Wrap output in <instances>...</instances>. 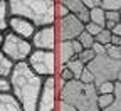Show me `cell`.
<instances>
[{"mask_svg":"<svg viewBox=\"0 0 121 111\" xmlns=\"http://www.w3.org/2000/svg\"><path fill=\"white\" fill-rule=\"evenodd\" d=\"M12 94L22 104L24 111H37L39 98L44 86V77L35 74L29 62H19L15 64L10 74Z\"/></svg>","mask_w":121,"mask_h":111,"instance_id":"1","label":"cell"},{"mask_svg":"<svg viewBox=\"0 0 121 111\" xmlns=\"http://www.w3.org/2000/svg\"><path fill=\"white\" fill-rule=\"evenodd\" d=\"M10 17L30 20L37 29L56 25V0H9Z\"/></svg>","mask_w":121,"mask_h":111,"instance_id":"2","label":"cell"},{"mask_svg":"<svg viewBox=\"0 0 121 111\" xmlns=\"http://www.w3.org/2000/svg\"><path fill=\"white\" fill-rule=\"evenodd\" d=\"M59 99L72 104L78 111H101L98 104V91L94 84H84L78 79L64 84Z\"/></svg>","mask_w":121,"mask_h":111,"instance_id":"3","label":"cell"},{"mask_svg":"<svg viewBox=\"0 0 121 111\" xmlns=\"http://www.w3.org/2000/svg\"><path fill=\"white\" fill-rule=\"evenodd\" d=\"M87 69L93 72L96 86L108 81L116 83L121 71V61H114L108 56H96L94 61L87 64Z\"/></svg>","mask_w":121,"mask_h":111,"instance_id":"4","label":"cell"},{"mask_svg":"<svg viewBox=\"0 0 121 111\" xmlns=\"http://www.w3.org/2000/svg\"><path fill=\"white\" fill-rule=\"evenodd\" d=\"M2 52L13 62V64H19V62H27L29 61V57L34 52V45H32L30 40L22 39L19 36L12 34L10 30H7Z\"/></svg>","mask_w":121,"mask_h":111,"instance_id":"5","label":"cell"},{"mask_svg":"<svg viewBox=\"0 0 121 111\" xmlns=\"http://www.w3.org/2000/svg\"><path fill=\"white\" fill-rule=\"evenodd\" d=\"M29 66L40 77H52L57 76V54L56 51H39L34 49L32 56L29 57Z\"/></svg>","mask_w":121,"mask_h":111,"instance_id":"6","label":"cell"},{"mask_svg":"<svg viewBox=\"0 0 121 111\" xmlns=\"http://www.w3.org/2000/svg\"><path fill=\"white\" fill-rule=\"evenodd\" d=\"M56 29H57L59 40H76L86 30V25L78 17H74L72 13H69L67 17L57 20Z\"/></svg>","mask_w":121,"mask_h":111,"instance_id":"7","label":"cell"},{"mask_svg":"<svg viewBox=\"0 0 121 111\" xmlns=\"http://www.w3.org/2000/svg\"><path fill=\"white\" fill-rule=\"evenodd\" d=\"M34 49L39 51H56L57 49V29L56 25H47L37 29V32L32 37Z\"/></svg>","mask_w":121,"mask_h":111,"instance_id":"8","label":"cell"},{"mask_svg":"<svg viewBox=\"0 0 121 111\" xmlns=\"http://www.w3.org/2000/svg\"><path fill=\"white\" fill-rule=\"evenodd\" d=\"M57 84H56V76L52 77H45L44 79V86L42 93L39 98L37 111H56L57 106Z\"/></svg>","mask_w":121,"mask_h":111,"instance_id":"9","label":"cell"},{"mask_svg":"<svg viewBox=\"0 0 121 111\" xmlns=\"http://www.w3.org/2000/svg\"><path fill=\"white\" fill-rule=\"evenodd\" d=\"M9 30L12 34L19 36L22 39H27V40H32L34 34L37 32V27L27 20V19H22V17H10L9 20Z\"/></svg>","mask_w":121,"mask_h":111,"instance_id":"10","label":"cell"},{"mask_svg":"<svg viewBox=\"0 0 121 111\" xmlns=\"http://www.w3.org/2000/svg\"><path fill=\"white\" fill-rule=\"evenodd\" d=\"M64 4L69 9V12L74 17H78L84 25H87L91 22V10L84 5L82 0H64Z\"/></svg>","mask_w":121,"mask_h":111,"instance_id":"11","label":"cell"},{"mask_svg":"<svg viewBox=\"0 0 121 111\" xmlns=\"http://www.w3.org/2000/svg\"><path fill=\"white\" fill-rule=\"evenodd\" d=\"M57 45L59 47L56 49V54H59V67L67 66L72 59L78 57V54L72 47V40H59Z\"/></svg>","mask_w":121,"mask_h":111,"instance_id":"12","label":"cell"},{"mask_svg":"<svg viewBox=\"0 0 121 111\" xmlns=\"http://www.w3.org/2000/svg\"><path fill=\"white\" fill-rule=\"evenodd\" d=\"M0 111H24V108L12 93H7L0 94Z\"/></svg>","mask_w":121,"mask_h":111,"instance_id":"13","label":"cell"},{"mask_svg":"<svg viewBox=\"0 0 121 111\" xmlns=\"http://www.w3.org/2000/svg\"><path fill=\"white\" fill-rule=\"evenodd\" d=\"M9 20H10V10H9V0H0V32L9 30Z\"/></svg>","mask_w":121,"mask_h":111,"instance_id":"14","label":"cell"},{"mask_svg":"<svg viewBox=\"0 0 121 111\" xmlns=\"http://www.w3.org/2000/svg\"><path fill=\"white\" fill-rule=\"evenodd\" d=\"M13 67H15V64H13V62H12L2 51H0V77L10 79V74H12Z\"/></svg>","mask_w":121,"mask_h":111,"instance_id":"15","label":"cell"},{"mask_svg":"<svg viewBox=\"0 0 121 111\" xmlns=\"http://www.w3.org/2000/svg\"><path fill=\"white\" fill-rule=\"evenodd\" d=\"M67 67H69V69H71V72L74 74V79H78V81H79L81 76H82V72H84V69H86L87 66L84 64L82 61H79L78 57H76V59H72L69 64H67Z\"/></svg>","mask_w":121,"mask_h":111,"instance_id":"16","label":"cell"},{"mask_svg":"<svg viewBox=\"0 0 121 111\" xmlns=\"http://www.w3.org/2000/svg\"><path fill=\"white\" fill-rule=\"evenodd\" d=\"M91 22L104 29V27H106V12H104L101 7L91 10Z\"/></svg>","mask_w":121,"mask_h":111,"instance_id":"17","label":"cell"},{"mask_svg":"<svg viewBox=\"0 0 121 111\" xmlns=\"http://www.w3.org/2000/svg\"><path fill=\"white\" fill-rule=\"evenodd\" d=\"M104 111H121V83L116 81V89H114V101L113 104L104 109Z\"/></svg>","mask_w":121,"mask_h":111,"instance_id":"18","label":"cell"},{"mask_svg":"<svg viewBox=\"0 0 121 111\" xmlns=\"http://www.w3.org/2000/svg\"><path fill=\"white\" fill-rule=\"evenodd\" d=\"M94 86H96V84H94ZM114 89H116V83H113V81L101 83V84L96 86L98 96H101V94H114Z\"/></svg>","mask_w":121,"mask_h":111,"instance_id":"19","label":"cell"},{"mask_svg":"<svg viewBox=\"0 0 121 111\" xmlns=\"http://www.w3.org/2000/svg\"><path fill=\"white\" fill-rule=\"evenodd\" d=\"M101 9L104 12H119L121 10V0H103Z\"/></svg>","mask_w":121,"mask_h":111,"instance_id":"20","label":"cell"},{"mask_svg":"<svg viewBox=\"0 0 121 111\" xmlns=\"http://www.w3.org/2000/svg\"><path fill=\"white\" fill-rule=\"evenodd\" d=\"M69 13H71V12H69V9L66 7L64 0H56V19L60 20V19L67 17Z\"/></svg>","mask_w":121,"mask_h":111,"instance_id":"21","label":"cell"},{"mask_svg":"<svg viewBox=\"0 0 121 111\" xmlns=\"http://www.w3.org/2000/svg\"><path fill=\"white\" fill-rule=\"evenodd\" d=\"M114 101V94H101V96H98V104H99V109L104 111L108 109Z\"/></svg>","mask_w":121,"mask_h":111,"instance_id":"22","label":"cell"},{"mask_svg":"<svg viewBox=\"0 0 121 111\" xmlns=\"http://www.w3.org/2000/svg\"><path fill=\"white\" fill-rule=\"evenodd\" d=\"M78 40H79V44L84 47V49H93V45H94V42H96V39H94L93 36H89L86 30L79 36V39H78Z\"/></svg>","mask_w":121,"mask_h":111,"instance_id":"23","label":"cell"},{"mask_svg":"<svg viewBox=\"0 0 121 111\" xmlns=\"http://www.w3.org/2000/svg\"><path fill=\"white\" fill-rule=\"evenodd\" d=\"M57 77L60 79V81H64V83H69V81H74V74L71 72V69L67 66H62V67H59V74Z\"/></svg>","mask_w":121,"mask_h":111,"instance_id":"24","label":"cell"},{"mask_svg":"<svg viewBox=\"0 0 121 111\" xmlns=\"http://www.w3.org/2000/svg\"><path fill=\"white\" fill-rule=\"evenodd\" d=\"M106 56L114 59V61H121V47L118 45H106Z\"/></svg>","mask_w":121,"mask_h":111,"instance_id":"25","label":"cell"},{"mask_svg":"<svg viewBox=\"0 0 121 111\" xmlns=\"http://www.w3.org/2000/svg\"><path fill=\"white\" fill-rule=\"evenodd\" d=\"M111 37H113V32L108 29H103V32L96 37V42L103 44V45H109L111 44Z\"/></svg>","mask_w":121,"mask_h":111,"instance_id":"26","label":"cell"},{"mask_svg":"<svg viewBox=\"0 0 121 111\" xmlns=\"http://www.w3.org/2000/svg\"><path fill=\"white\" fill-rule=\"evenodd\" d=\"M94 57H96V54L93 52V49H84V51L78 56V59H79V61H82L86 66L89 64V62H93V61H94Z\"/></svg>","mask_w":121,"mask_h":111,"instance_id":"27","label":"cell"},{"mask_svg":"<svg viewBox=\"0 0 121 111\" xmlns=\"http://www.w3.org/2000/svg\"><path fill=\"white\" fill-rule=\"evenodd\" d=\"M86 32L96 39V37L103 32V27H99V25H96V24H93V22H89V24L86 25Z\"/></svg>","mask_w":121,"mask_h":111,"instance_id":"28","label":"cell"},{"mask_svg":"<svg viewBox=\"0 0 121 111\" xmlns=\"http://www.w3.org/2000/svg\"><path fill=\"white\" fill-rule=\"evenodd\" d=\"M7 93H12L10 79H7V77H0V94H7Z\"/></svg>","mask_w":121,"mask_h":111,"instance_id":"29","label":"cell"},{"mask_svg":"<svg viewBox=\"0 0 121 111\" xmlns=\"http://www.w3.org/2000/svg\"><path fill=\"white\" fill-rule=\"evenodd\" d=\"M79 81H81V83H84V84H94V76H93V72H91V71L86 67Z\"/></svg>","mask_w":121,"mask_h":111,"instance_id":"30","label":"cell"},{"mask_svg":"<svg viewBox=\"0 0 121 111\" xmlns=\"http://www.w3.org/2000/svg\"><path fill=\"white\" fill-rule=\"evenodd\" d=\"M56 111H78L72 104H69V103H66V101H62V99H59L57 101V106H56Z\"/></svg>","mask_w":121,"mask_h":111,"instance_id":"31","label":"cell"},{"mask_svg":"<svg viewBox=\"0 0 121 111\" xmlns=\"http://www.w3.org/2000/svg\"><path fill=\"white\" fill-rule=\"evenodd\" d=\"M106 22H113V24H119L121 17L119 12H106Z\"/></svg>","mask_w":121,"mask_h":111,"instance_id":"32","label":"cell"},{"mask_svg":"<svg viewBox=\"0 0 121 111\" xmlns=\"http://www.w3.org/2000/svg\"><path fill=\"white\" fill-rule=\"evenodd\" d=\"M93 52H94L96 56H106V45H103V44H99V42H94Z\"/></svg>","mask_w":121,"mask_h":111,"instance_id":"33","label":"cell"},{"mask_svg":"<svg viewBox=\"0 0 121 111\" xmlns=\"http://www.w3.org/2000/svg\"><path fill=\"white\" fill-rule=\"evenodd\" d=\"M82 2H84V5H86L89 10H94V9L101 7V2H103V0H82Z\"/></svg>","mask_w":121,"mask_h":111,"instance_id":"34","label":"cell"},{"mask_svg":"<svg viewBox=\"0 0 121 111\" xmlns=\"http://www.w3.org/2000/svg\"><path fill=\"white\" fill-rule=\"evenodd\" d=\"M72 47H74V51H76V54H78V56H79V54L84 51V47L79 44V40H78V39H76V40H72Z\"/></svg>","mask_w":121,"mask_h":111,"instance_id":"35","label":"cell"},{"mask_svg":"<svg viewBox=\"0 0 121 111\" xmlns=\"http://www.w3.org/2000/svg\"><path fill=\"white\" fill-rule=\"evenodd\" d=\"M111 45H118V47H121V37L113 34V37H111Z\"/></svg>","mask_w":121,"mask_h":111,"instance_id":"36","label":"cell"},{"mask_svg":"<svg viewBox=\"0 0 121 111\" xmlns=\"http://www.w3.org/2000/svg\"><path fill=\"white\" fill-rule=\"evenodd\" d=\"M113 34H114V36H119V37H121V22H119V24H118V25H116V27L113 29Z\"/></svg>","mask_w":121,"mask_h":111,"instance_id":"37","label":"cell"},{"mask_svg":"<svg viewBox=\"0 0 121 111\" xmlns=\"http://www.w3.org/2000/svg\"><path fill=\"white\" fill-rule=\"evenodd\" d=\"M4 42H5V34L0 32V51H2V47H4Z\"/></svg>","mask_w":121,"mask_h":111,"instance_id":"38","label":"cell"},{"mask_svg":"<svg viewBox=\"0 0 121 111\" xmlns=\"http://www.w3.org/2000/svg\"><path fill=\"white\" fill-rule=\"evenodd\" d=\"M118 81L121 83V71H119V76H118Z\"/></svg>","mask_w":121,"mask_h":111,"instance_id":"39","label":"cell"},{"mask_svg":"<svg viewBox=\"0 0 121 111\" xmlns=\"http://www.w3.org/2000/svg\"><path fill=\"white\" fill-rule=\"evenodd\" d=\"M119 17H121V10H119Z\"/></svg>","mask_w":121,"mask_h":111,"instance_id":"40","label":"cell"}]
</instances>
